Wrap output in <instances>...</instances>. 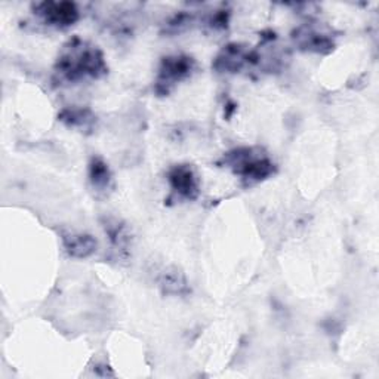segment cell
<instances>
[{
	"mask_svg": "<svg viewBox=\"0 0 379 379\" xmlns=\"http://www.w3.org/2000/svg\"><path fill=\"white\" fill-rule=\"evenodd\" d=\"M67 248L73 255L77 256H87L89 255L94 248H95V241L91 237L87 236H79V237H71L70 243L67 244Z\"/></svg>",
	"mask_w": 379,
	"mask_h": 379,
	"instance_id": "5",
	"label": "cell"
},
{
	"mask_svg": "<svg viewBox=\"0 0 379 379\" xmlns=\"http://www.w3.org/2000/svg\"><path fill=\"white\" fill-rule=\"evenodd\" d=\"M191 70V63L188 58H174V59H168L165 61V67L161 73V76L163 77V82L168 84L170 82H177L182 76H186L187 73Z\"/></svg>",
	"mask_w": 379,
	"mask_h": 379,
	"instance_id": "4",
	"label": "cell"
},
{
	"mask_svg": "<svg viewBox=\"0 0 379 379\" xmlns=\"http://www.w3.org/2000/svg\"><path fill=\"white\" fill-rule=\"evenodd\" d=\"M104 67L103 58L94 49H73L70 54L61 58L59 68L68 79H77L83 76H96Z\"/></svg>",
	"mask_w": 379,
	"mask_h": 379,
	"instance_id": "1",
	"label": "cell"
},
{
	"mask_svg": "<svg viewBox=\"0 0 379 379\" xmlns=\"http://www.w3.org/2000/svg\"><path fill=\"white\" fill-rule=\"evenodd\" d=\"M230 165L236 168V172L251 179H262L273 172V163L265 157H255L252 150H236L230 154Z\"/></svg>",
	"mask_w": 379,
	"mask_h": 379,
	"instance_id": "2",
	"label": "cell"
},
{
	"mask_svg": "<svg viewBox=\"0 0 379 379\" xmlns=\"http://www.w3.org/2000/svg\"><path fill=\"white\" fill-rule=\"evenodd\" d=\"M170 184L177 193L187 199H194L198 195V179L187 166H179L170 174Z\"/></svg>",
	"mask_w": 379,
	"mask_h": 379,
	"instance_id": "3",
	"label": "cell"
},
{
	"mask_svg": "<svg viewBox=\"0 0 379 379\" xmlns=\"http://www.w3.org/2000/svg\"><path fill=\"white\" fill-rule=\"evenodd\" d=\"M91 177L96 187H100V188L108 187L110 174H108V168L103 162L100 161L94 162V165L91 166Z\"/></svg>",
	"mask_w": 379,
	"mask_h": 379,
	"instance_id": "6",
	"label": "cell"
}]
</instances>
